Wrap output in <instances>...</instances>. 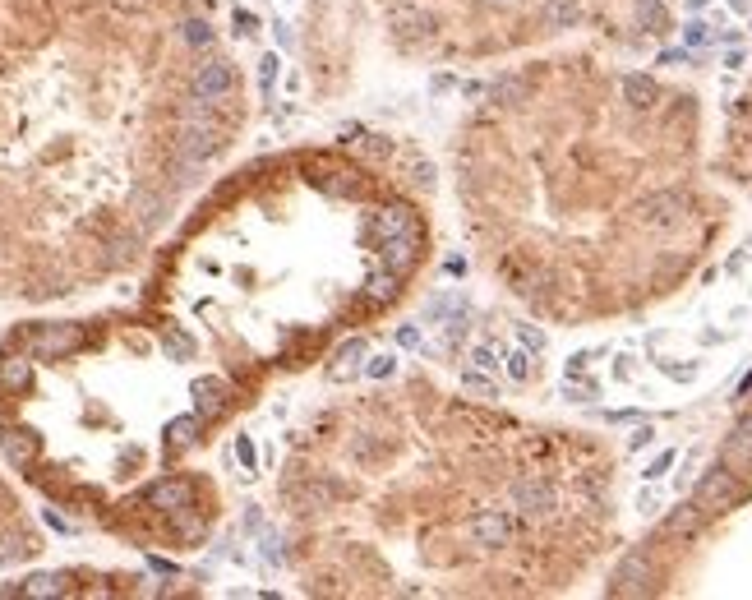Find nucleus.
<instances>
[{
  "mask_svg": "<svg viewBox=\"0 0 752 600\" xmlns=\"http://www.w3.org/2000/svg\"><path fill=\"white\" fill-rule=\"evenodd\" d=\"M683 37H688L693 47H706V42H711V33H706V24H702V19H697V24H688V33H683Z\"/></svg>",
  "mask_w": 752,
  "mask_h": 600,
  "instance_id": "1a4fd4ad",
  "label": "nucleus"
},
{
  "mask_svg": "<svg viewBox=\"0 0 752 600\" xmlns=\"http://www.w3.org/2000/svg\"><path fill=\"white\" fill-rule=\"evenodd\" d=\"M688 5H693V10H702V5H711V0H688Z\"/></svg>",
  "mask_w": 752,
  "mask_h": 600,
  "instance_id": "f8f14e48",
  "label": "nucleus"
},
{
  "mask_svg": "<svg viewBox=\"0 0 752 600\" xmlns=\"http://www.w3.org/2000/svg\"><path fill=\"white\" fill-rule=\"evenodd\" d=\"M669 467H674V453H660V457H656V462H651V467H646V471H642V476H646V480H660V476H665V471H669Z\"/></svg>",
  "mask_w": 752,
  "mask_h": 600,
  "instance_id": "0eeeda50",
  "label": "nucleus"
},
{
  "mask_svg": "<svg viewBox=\"0 0 752 600\" xmlns=\"http://www.w3.org/2000/svg\"><path fill=\"white\" fill-rule=\"evenodd\" d=\"M720 462H725L729 471H739V476H752V411H743V416L734 420V430L725 434Z\"/></svg>",
  "mask_w": 752,
  "mask_h": 600,
  "instance_id": "20e7f679",
  "label": "nucleus"
},
{
  "mask_svg": "<svg viewBox=\"0 0 752 600\" xmlns=\"http://www.w3.org/2000/svg\"><path fill=\"white\" fill-rule=\"evenodd\" d=\"M508 374H513V379H531V356L513 351V356H508Z\"/></svg>",
  "mask_w": 752,
  "mask_h": 600,
  "instance_id": "423d86ee",
  "label": "nucleus"
},
{
  "mask_svg": "<svg viewBox=\"0 0 752 600\" xmlns=\"http://www.w3.org/2000/svg\"><path fill=\"white\" fill-rule=\"evenodd\" d=\"M240 462H245V471H254V448H250V439H245V434H240Z\"/></svg>",
  "mask_w": 752,
  "mask_h": 600,
  "instance_id": "9b49d317",
  "label": "nucleus"
},
{
  "mask_svg": "<svg viewBox=\"0 0 752 600\" xmlns=\"http://www.w3.org/2000/svg\"><path fill=\"white\" fill-rule=\"evenodd\" d=\"M637 508H642L646 517H656V513H660V494H656V490H642V499H637Z\"/></svg>",
  "mask_w": 752,
  "mask_h": 600,
  "instance_id": "6e6552de",
  "label": "nucleus"
},
{
  "mask_svg": "<svg viewBox=\"0 0 752 600\" xmlns=\"http://www.w3.org/2000/svg\"><path fill=\"white\" fill-rule=\"evenodd\" d=\"M323 471L296 462L277 504L296 522L356 513L370 536L310 564L323 596H526V536L568 513L554 439L411 374L314 416Z\"/></svg>",
  "mask_w": 752,
  "mask_h": 600,
  "instance_id": "f257e3e1",
  "label": "nucleus"
},
{
  "mask_svg": "<svg viewBox=\"0 0 752 600\" xmlns=\"http://www.w3.org/2000/svg\"><path fill=\"white\" fill-rule=\"evenodd\" d=\"M748 494H752V490H748V476H739V471H729L725 462H716V467H711L702 480H697L693 504L702 508L706 517H711V513H729V508H739Z\"/></svg>",
  "mask_w": 752,
  "mask_h": 600,
  "instance_id": "f03ea898",
  "label": "nucleus"
},
{
  "mask_svg": "<svg viewBox=\"0 0 752 600\" xmlns=\"http://www.w3.org/2000/svg\"><path fill=\"white\" fill-rule=\"evenodd\" d=\"M656 591V568L646 559V550H633L609 577V596H651Z\"/></svg>",
  "mask_w": 752,
  "mask_h": 600,
  "instance_id": "7ed1b4c3",
  "label": "nucleus"
},
{
  "mask_svg": "<svg viewBox=\"0 0 752 600\" xmlns=\"http://www.w3.org/2000/svg\"><path fill=\"white\" fill-rule=\"evenodd\" d=\"M651 439H656V430H646V425H642V430H637L633 439H628V453H637V448H646V444H651Z\"/></svg>",
  "mask_w": 752,
  "mask_h": 600,
  "instance_id": "9d476101",
  "label": "nucleus"
},
{
  "mask_svg": "<svg viewBox=\"0 0 752 600\" xmlns=\"http://www.w3.org/2000/svg\"><path fill=\"white\" fill-rule=\"evenodd\" d=\"M702 522H706V513L693 504V499H683L674 513L665 517V527H660V536L665 540H688V536H697L702 531Z\"/></svg>",
  "mask_w": 752,
  "mask_h": 600,
  "instance_id": "39448f33",
  "label": "nucleus"
}]
</instances>
